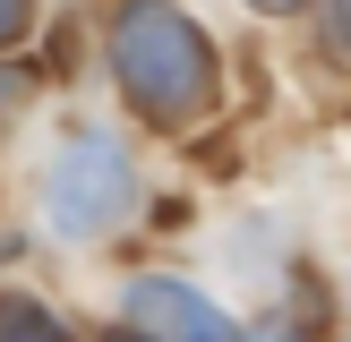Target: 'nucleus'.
<instances>
[{"instance_id": "f257e3e1", "label": "nucleus", "mask_w": 351, "mask_h": 342, "mask_svg": "<svg viewBox=\"0 0 351 342\" xmlns=\"http://www.w3.org/2000/svg\"><path fill=\"white\" fill-rule=\"evenodd\" d=\"M112 68H120V94L154 120V129H189V120L215 111V86L223 60L206 43V26L171 0H120L112 17Z\"/></svg>"}, {"instance_id": "f03ea898", "label": "nucleus", "mask_w": 351, "mask_h": 342, "mask_svg": "<svg viewBox=\"0 0 351 342\" xmlns=\"http://www.w3.org/2000/svg\"><path fill=\"white\" fill-rule=\"evenodd\" d=\"M129 205H137V163H129L120 137L77 129V137L43 163V214H51L60 239H103V231H120Z\"/></svg>"}, {"instance_id": "7ed1b4c3", "label": "nucleus", "mask_w": 351, "mask_h": 342, "mask_svg": "<svg viewBox=\"0 0 351 342\" xmlns=\"http://www.w3.org/2000/svg\"><path fill=\"white\" fill-rule=\"evenodd\" d=\"M129 334H146V342H240V325L206 291L171 282V274H137L129 282Z\"/></svg>"}, {"instance_id": "20e7f679", "label": "nucleus", "mask_w": 351, "mask_h": 342, "mask_svg": "<svg viewBox=\"0 0 351 342\" xmlns=\"http://www.w3.org/2000/svg\"><path fill=\"white\" fill-rule=\"evenodd\" d=\"M0 342H77L43 300H0Z\"/></svg>"}, {"instance_id": "39448f33", "label": "nucleus", "mask_w": 351, "mask_h": 342, "mask_svg": "<svg viewBox=\"0 0 351 342\" xmlns=\"http://www.w3.org/2000/svg\"><path fill=\"white\" fill-rule=\"evenodd\" d=\"M26 94H34V68H17V60H0V129H9V120L26 111Z\"/></svg>"}, {"instance_id": "423d86ee", "label": "nucleus", "mask_w": 351, "mask_h": 342, "mask_svg": "<svg viewBox=\"0 0 351 342\" xmlns=\"http://www.w3.org/2000/svg\"><path fill=\"white\" fill-rule=\"evenodd\" d=\"M26 17H34L26 0H0V43H17V34H26Z\"/></svg>"}, {"instance_id": "0eeeda50", "label": "nucleus", "mask_w": 351, "mask_h": 342, "mask_svg": "<svg viewBox=\"0 0 351 342\" xmlns=\"http://www.w3.org/2000/svg\"><path fill=\"white\" fill-rule=\"evenodd\" d=\"M240 342H308V334H300V325H283V317H274V325H249Z\"/></svg>"}, {"instance_id": "6e6552de", "label": "nucleus", "mask_w": 351, "mask_h": 342, "mask_svg": "<svg viewBox=\"0 0 351 342\" xmlns=\"http://www.w3.org/2000/svg\"><path fill=\"white\" fill-rule=\"evenodd\" d=\"M249 9H266V17H291V9H308V0H249Z\"/></svg>"}, {"instance_id": "1a4fd4ad", "label": "nucleus", "mask_w": 351, "mask_h": 342, "mask_svg": "<svg viewBox=\"0 0 351 342\" xmlns=\"http://www.w3.org/2000/svg\"><path fill=\"white\" fill-rule=\"evenodd\" d=\"M103 342H146V334H129V325H120V334H103Z\"/></svg>"}]
</instances>
